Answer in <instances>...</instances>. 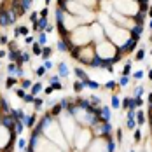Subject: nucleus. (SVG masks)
Returning <instances> with one entry per match:
<instances>
[{
    "instance_id": "nucleus-39",
    "label": "nucleus",
    "mask_w": 152,
    "mask_h": 152,
    "mask_svg": "<svg viewBox=\"0 0 152 152\" xmlns=\"http://www.w3.org/2000/svg\"><path fill=\"white\" fill-rule=\"evenodd\" d=\"M61 107H63V110H66V108H68V105H70V100H68V98H61Z\"/></svg>"
},
{
    "instance_id": "nucleus-47",
    "label": "nucleus",
    "mask_w": 152,
    "mask_h": 152,
    "mask_svg": "<svg viewBox=\"0 0 152 152\" xmlns=\"http://www.w3.org/2000/svg\"><path fill=\"white\" fill-rule=\"evenodd\" d=\"M21 60L23 61H30V54H28V53H21Z\"/></svg>"
},
{
    "instance_id": "nucleus-32",
    "label": "nucleus",
    "mask_w": 152,
    "mask_h": 152,
    "mask_svg": "<svg viewBox=\"0 0 152 152\" xmlns=\"http://www.w3.org/2000/svg\"><path fill=\"white\" fill-rule=\"evenodd\" d=\"M16 82H18V80H16V77H9V79H7V80H5V88H9V89H11V88H12V86H14Z\"/></svg>"
},
{
    "instance_id": "nucleus-38",
    "label": "nucleus",
    "mask_w": 152,
    "mask_h": 152,
    "mask_svg": "<svg viewBox=\"0 0 152 152\" xmlns=\"http://www.w3.org/2000/svg\"><path fill=\"white\" fill-rule=\"evenodd\" d=\"M21 86H23V89H30L31 88V80L30 79H25V80L21 82Z\"/></svg>"
},
{
    "instance_id": "nucleus-50",
    "label": "nucleus",
    "mask_w": 152,
    "mask_h": 152,
    "mask_svg": "<svg viewBox=\"0 0 152 152\" xmlns=\"http://www.w3.org/2000/svg\"><path fill=\"white\" fill-rule=\"evenodd\" d=\"M47 14H49V11H47V7H44L40 12H39V16H44V18H47Z\"/></svg>"
},
{
    "instance_id": "nucleus-19",
    "label": "nucleus",
    "mask_w": 152,
    "mask_h": 152,
    "mask_svg": "<svg viewBox=\"0 0 152 152\" xmlns=\"http://www.w3.org/2000/svg\"><path fill=\"white\" fill-rule=\"evenodd\" d=\"M14 128H16V133H18V135H21V133L25 131V122L21 121V119H16Z\"/></svg>"
},
{
    "instance_id": "nucleus-6",
    "label": "nucleus",
    "mask_w": 152,
    "mask_h": 152,
    "mask_svg": "<svg viewBox=\"0 0 152 152\" xmlns=\"http://www.w3.org/2000/svg\"><path fill=\"white\" fill-rule=\"evenodd\" d=\"M142 33H143V25H133L129 28V37H133V39H140Z\"/></svg>"
},
{
    "instance_id": "nucleus-46",
    "label": "nucleus",
    "mask_w": 152,
    "mask_h": 152,
    "mask_svg": "<svg viewBox=\"0 0 152 152\" xmlns=\"http://www.w3.org/2000/svg\"><path fill=\"white\" fill-rule=\"evenodd\" d=\"M51 86H53L54 91H61V89H63V86H61L60 82H54V84H51Z\"/></svg>"
},
{
    "instance_id": "nucleus-27",
    "label": "nucleus",
    "mask_w": 152,
    "mask_h": 152,
    "mask_svg": "<svg viewBox=\"0 0 152 152\" xmlns=\"http://www.w3.org/2000/svg\"><path fill=\"white\" fill-rule=\"evenodd\" d=\"M128 84H129V75H122L119 79V86L121 88H128Z\"/></svg>"
},
{
    "instance_id": "nucleus-43",
    "label": "nucleus",
    "mask_w": 152,
    "mask_h": 152,
    "mask_svg": "<svg viewBox=\"0 0 152 152\" xmlns=\"http://www.w3.org/2000/svg\"><path fill=\"white\" fill-rule=\"evenodd\" d=\"M135 96H142V94H143V88H142V86H138V88H135Z\"/></svg>"
},
{
    "instance_id": "nucleus-48",
    "label": "nucleus",
    "mask_w": 152,
    "mask_h": 152,
    "mask_svg": "<svg viewBox=\"0 0 152 152\" xmlns=\"http://www.w3.org/2000/svg\"><path fill=\"white\" fill-rule=\"evenodd\" d=\"M66 2H70V0H58V5L63 7V9H66Z\"/></svg>"
},
{
    "instance_id": "nucleus-59",
    "label": "nucleus",
    "mask_w": 152,
    "mask_h": 152,
    "mask_svg": "<svg viewBox=\"0 0 152 152\" xmlns=\"http://www.w3.org/2000/svg\"><path fill=\"white\" fill-rule=\"evenodd\" d=\"M147 12H149V16L152 18V5H149V9H147Z\"/></svg>"
},
{
    "instance_id": "nucleus-55",
    "label": "nucleus",
    "mask_w": 152,
    "mask_h": 152,
    "mask_svg": "<svg viewBox=\"0 0 152 152\" xmlns=\"http://www.w3.org/2000/svg\"><path fill=\"white\" fill-rule=\"evenodd\" d=\"M44 66H46L47 70H49V68H53V63H51L49 60H46V63H44Z\"/></svg>"
},
{
    "instance_id": "nucleus-30",
    "label": "nucleus",
    "mask_w": 152,
    "mask_h": 152,
    "mask_svg": "<svg viewBox=\"0 0 152 152\" xmlns=\"http://www.w3.org/2000/svg\"><path fill=\"white\" fill-rule=\"evenodd\" d=\"M40 53H42V46L39 42H33V54L35 56H40Z\"/></svg>"
},
{
    "instance_id": "nucleus-56",
    "label": "nucleus",
    "mask_w": 152,
    "mask_h": 152,
    "mask_svg": "<svg viewBox=\"0 0 152 152\" xmlns=\"http://www.w3.org/2000/svg\"><path fill=\"white\" fill-rule=\"evenodd\" d=\"M53 91H54V89H53V86H49V88H46V94H51Z\"/></svg>"
},
{
    "instance_id": "nucleus-61",
    "label": "nucleus",
    "mask_w": 152,
    "mask_h": 152,
    "mask_svg": "<svg viewBox=\"0 0 152 152\" xmlns=\"http://www.w3.org/2000/svg\"><path fill=\"white\" fill-rule=\"evenodd\" d=\"M5 56V51H0V58H4Z\"/></svg>"
},
{
    "instance_id": "nucleus-53",
    "label": "nucleus",
    "mask_w": 152,
    "mask_h": 152,
    "mask_svg": "<svg viewBox=\"0 0 152 152\" xmlns=\"http://www.w3.org/2000/svg\"><path fill=\"white\" fill-rule=\"evenodd\" d=\"M54 82H60V75H53L51 77V84H54Z\"/></svg>"
},
{
    "instance_id": "nucleus-21",
    "label": "nucleus",
    "mask_w": 152,
    "mask_h": 152,
    "mask_svg": "<svg viewBox=\"0 0 152 152\" xmlns=\"http://www.w3.org/2000/svg\"><path fill=\"white\" fill-rule=\"evenodd\" d=\"M74 72H75V75L79 77L80 80H86V79H89V77H88V72H84L82 68H75Z\"/></svg>"
},
{
    "instance_id": "nucleus-37",
    "label": "nucleus",
    "mask_w": 152,
    "mask_h": 152,
    "mask_svg": "<svg viewBox=\"0 0 152 152\" xmlns=\"http://www.w3.org/2000/svg\"><path fill=\"white\" fill-rule=\"evenodd\" d=\"M143 58H145V49H140V51L137 53V58H135V60H137V61H142Z\"/></svg>"
},
{
    "instance_id": "nucleus-16",
    "label": "nucleus",
    "mask_w": 152,
    "mask_h": 152,
    "mask_svg": "<svg viewBox=\"0 0 152 152\" xmlns=\"http://www.w3.org/2000/svg\"><path fill=\"white\" fill-rule=\"evenodd\" d=\"M21 58V53L18 49H9V60L11 61H18Z\"/></svg>"
},
{
    "instance_id": "nucleus-29",
    "label": "nucleus",
    "mask_w": 152,
    "mask_h": 152,
    "mask_svg": "<svg viewBox=\"0 0 152 152\" xmlns=\"http://www.w3.org/2000/svg\"><path fill=\"white\" fill-rule=\"evenodd\" d=\"M74 89H75L77 93H80V91H82V89H84V82H82L80 79H79V80H75V82H74Z\"/></svg>"
},
{
    "instance_id": "nucleus-63",
    "label": "nucleus",
    "mask_w": 152,
    "mask_h": 152,
    "mask_svg": "<svg viewBox=\"0 0 152 152\" xmlns=\"http://www.w3.org/2000/svg\"><path fill=\"white\" fill-rule=\"evenodd\" d=\"M151 133H152V122H151Z\"/></svg>"
},
{
    "instance_id": "nucleus-11",
    "label": "nucleus",
    "mask_w": 152,
    "mask_h": 152,
    "mask_svg": "<svg viewBox=\"0 0 152 152\" xmlns=\"http://www.w3.org/2000/svg\"><path fill=\"white\" fill-rule=\"evenodd\" d=\"M135 121H137L138 126H142V124L145 122V114H143L142 110H135Z\"/></svg>"
},
{
    "instance_id": "nucleus-28",
    "label": "nucleus",
    "mask_w": 152,
    "mask_h": 152,
    "mask_svg": "<svg viewBox=\"0 0 152 152\" xmlns=\"http://www.w3.org/2000/svg\"><path fill=\"white\" fill-rule=\"evenodd\" d=\"M121 74L122 75H129V74H131V61H126V65H124V68H122Z\"/></svg>"
},
{
    "instance_id": "nucleus-8",
    "label": "nucleus",
    "mask_w": 152,
    "mask_h": 152,
    "mask_svg": "<svg viewBox=\"0 0 152 152\" xmlns=\"http://www.w3.org/2000/svg\"><path fill=\"white\" fill-rule=\"evenodd\" d=\"M131 18H133V23H135V25H143V21H145V18H147V12H145V11H137Z\"/></svg>"
},
{
    "instance_id": "nucleus-14",
    "label": "nucleus",
    "mask_w": 152,
    "mask_h": 152,
    "mask_svg": "<svg viewBox=\"0 0 152 152\" xmlns=\"http://www.w3.org/2000/svg\"><path fill=\"white\" fill-rule=\"evenodd\" d=\"M21 121L25 122V126L31 128V126H33V122H35V115H26V114H25V115L21 117Z\"/></svg>"
},
{
    "instance_id": "nucleus-64",
    "label": "nucleus",
    "mask_w": 152,
    "mask_h": 152,
    "mask_svg": "<svg viewBox=\"0 0 152 152\" xmlns=\"http://www.w3.org/2000/svg\"><path fill=\"white\" fill-rule=\"evenodd\" d=\"M0 66H2V63H0Z\"/></svg>"
},
{
    "instance_id": "nucleus-13",
    "label": "nucleus",
    "mask_w": 152,
    "mask_h": 152,
    "mask_svg": "<svg viewBox=\"0 0 152 152\" xmlns=\"http://www.w3.org/2000/svg\"><path fill=\"white\" fill-rule=\"evenodd\" d=\"M122 108H137L135 107V98H124L122 100Z\"/></svg>"
},
{
    "instance_id": "nucleus-52",
    "label": "nucleus",
    "mask_w": 152,
    "mask_h": 152,
    "mask_svg": "<svg viewBox=\"0 0 152 152\" xmlns=\"http://www.w3.org/2000/svg\"><path fill=\"white\" fill-rule=\"evenodd\" d=\"M117 142H122V129H117Z\"/></svg>"
},
{
    "instance_id": "nucleus-45",
    "label": "nucleus",
    "mask_w": 152,
    "mask_h": 152,
    "mask_svg": "<svg viewBox=\"0 0 152 152\" xmlns=\"http://www.w3.org/2000/svg\"><path fill=\"white\" fill-rule=\"evenodd\" d=\"M37 19H39V12H31L30 14V21L31 23H37Z\"/></svg>"
},
{
    "instance_id": "nucleus-54",
    "label": "nucleus",
    "mask_w": 152,
    "mask_h": 152,
    "mask_svg": "<svg viewBox=\"0 0 152 152\" xmlns=\"http://www.w3.org/2000/svg\"><path fill=\"white\" fill-rule=\"evenodd\" d=\"M25 42H26V44H33L35 40H33V37H28V35H26V39H25Z\"/></svg>"
},
{
    "instance_id": "nucleus-18",
    "label": "nucleus",
    "mask_w": 152,
    "mask_h": 152,
    "mask_svg": "<svg viewBox=\"0 0 152 152\" xmlns=\"http://www.w3.org/2000/svg\"><path fill=\"white\" fill-rule=\"evenodd\" d=\"M137 5H138V11H145L147 12V9H149V0H137Z\"/></svg>"
},
{
    "instance_id": "nucleus-12",
    "label": "nucleus",
    "mask_w": 152,
    "mask_h": 152,
    "mask_svg": "<svg viewBox=\"0 0 152 152\" xmlns=\"http://www.w3.org/2000/svg\"><path fill=\"white\" fill-rule=\"evenodd\" d=\"M84 82V88L88 86V88H91V89H100V84H98V80H91V79H86V80H82Z\"/></svg>"
},
{
    "instance_id": "nucleus-36",
    "label": "nucleus",
    "mask_w": 152,
    "mask_h": 152,
    "mask_svg": "<svg viewBox=\"0 0 152 152\" xmlns=\"http://www.w3.org/2000/svg\"><path fill=\"white\" fill-rule=\"evenodd\" d=\"M31 4H33V0H21V5H23V9H25V11H28V9H30Z\"/></svg>"
},
{
    "instance_id": "nucleus-1",
    "label": "nucleus",
    "mask_w": 152,
    "mask_h": 152,
    "mask_svg": "<svg viewBox=\"0 0 152 152\" xmlns=\"http://www.w3.org/2000/svg\"><path fill=\"white\" fill-rule=\"evenodd\" d=\"M137 44H138V39L129 37L128 40H124L121 46L117 47V51H119V53H122V54H128V53H131V51H135V49H137Z\"/></svg>"
},
{
    "instance_id": "nucleus-58",
    "label": "nucleus",
    "mask_w": 152,
    "mask_h": 152,
    "mask_svg": "<svg viewBox=\"0 0 152 152\" xmlns=\"http://www.w3.org/2000/svg\"><path fill=\"white\" fill-rule=\"evenodd\" d=\"M9 49H16V42L12 40V42H9Z\"/></svg>"
},
{
    "instance_id": "nucleus-15",
    "label": "nucleus",
    "mask_w": 152,
    "mask_h": 152,
    "mask_svg": "<svg viewBox=\"0 0 152 152\" xmlns=\"http://www.w3.org/2000/svg\"><path fill=\"white\" fill-rule=\"evenodd\" d=\"M51 54H53V49L47 46H42V53H40V56H42V60H49L51 58Z\"/></svg>"
},
{
    "instance_id": "nucleus-25",
    "label": "nucleus",
    "mask_w": 152,
    "mask_h": 152,
    "mask_svg": "<svg viewBox=\"0 0 152 152\" xmlns=\"http://www.w3.org/2000/svg\"><path fill=\"white\" fill-rule=\"evenodd\" d=\"M117 88V82L115 80H107L105 82V89H108V91H114Z\"/></svg>"
},
{
    "instance_id": "nucleus-7",
    "label": "nucleus",
    "mask_w": 152,
    "mask_h": 152,
    "mask_svg": "<svg viewBox=\"0 0 152 152\" xmlns=\"http://www.w3.org/2000/svg\"><path fill=\"white\" fill-rule=\"evenodd\" d=\"M7 70H9V74H11V75H18V77H23V74H25V72H23V68H21L19 65H16L14 61L7 66Z\"/></svg>"
},
{
    "instance_id": "nucleus-42",
    "label": "nucleus",
    "mask_w": 152,
    "mask_h": 152,
    "mask_svg": "<svg viewBox=\"0 0 152 152\" xmlns=\"http://www.w3.org/2000/svg\"><path fill=\"white\" fill-rule=\"evenodd\" d=\"M145 75V72H143V70H138V72H135V74H133V79H142V77Z\"/></svg>"
},
{
    "instance_id": "nucleus-2",
    "label": "nucleus",
    "mask_w": 152,
    "mask_h": 152,
    "mask_svg": "<svg viewBox=\"0 0 152 152\" xmlns=\"http://www.w3.org/2000/svg\"><path fill=\"white\" fill-rule=\"evenodd\" d=\"M14 21H16V14L12 11H5V9L0 11V26H9Z\"/></svg>"
},
{
    "instance_id": "nucleus-33",
    "label": "nucleus",
    "mask_w": 152,
    "mask_h": 152,
    "mask_svg": "<svg viewBox=\"0 0 152 152\" xmlns=\"http://www.w3.org/2000/svg\"><path fill=\"white\" fill-rule=\"evenodd\" d=\"M33 103H35V110H40L42 105H44V100H42V98H35V100H33Z\"/></svg>"
},
{
    "instance_id": "nucleus-31",
    "label": "nucleus",
    "mask_w": 152,
    "mask_h": 152,
    "mask_svg": "<svg viewBox=\"0 0 152 152\" xmlns=\"http://www.w3.org/2000/svg\"><path fill=\"white\" fill-rule=\"evenodd\" d=\"M46 72H47V68L44 66V65H42V66H39V68H35V74H37L39 77H44V75H46Z\"/></svg>"
},
{
    "instance_id": "nucleus-22",
    "label": "nucleus",
    "mask_w": 152,
    "mask_h": 152,
    "mask_svg": "<svg viewBox=\"0 0 152 152\" xmlns=\"http://www.w3.org/2000/svg\"><path fill=\"white\" fill-rule=\"evenodd\" d=\"M37 42H39L40 46H46V44H47V35H46V33H42V31H39V37H37Z\"/></svg>"
},
{
    "instance_id": "nucleus-5",
    "label": "nucleus",
    "mask_w": 152,
    "mask_h": 152,
    "mask_svg": "<svg viewBox=\"0 0 152 152\" xmlns=\"http://www.w3.org/2000/svg\"><path fill=\"white\" fill-rule=\"evenodd\" d=\"M47 18H44V16H39V19H37V23H33V30L35 31H42L47 28Z\"/></svg>"
},
{
    "instance_id": "nucleus-9",
    "label": "nucleus",
    "mask_w": 152,
    "mask_h": 152,
    "mask_svg": "<svg viewBox=\"0 0 152 152\" xmlns=\"http://www.w3.org/2000/svg\"><path fill=\"white\" fill-rule=\"evenodd\" d=\"M112 114H110V108L108 107H102V112H100V121H110Z\"/></svg>"
},
{
    "instance_id": "nucleus-3",
    "label": "nucleus",
    "mask_w": 152,
    "mask_h": 152,
    "mask_svg": "<svg viewBox=\"0 0 152 152\" xmlns=\"http://www.w3.org/2000/svg\"><path fill=\"white\" fill-rule=\"evenodd\" d=\"M93 56H94V53H93V47H88L86 51H84V47H80V53H79V58H77V60L80 61L82 65H88V66H89V63H91Z\"/></svg>"
},
{
    "instance_id": "nucleus-23",
    "label": "nucleus",
    "mask_w": 152,
    "mask_h": 152,
    "mask_svg": "<svg viewBox=\"0 0 152 152\" xmlns=\"http://www.w3.org/2000/svg\"><path fill=\"white\" fill-rule=\"evenodd\" d=\"M107 151H115V143H114V138L110 137H107Z\"/></svg>"
},
{
    "instance_id": "nucleus-20",
    "label": "nucleus",
    "mask_w": 152,
    "mask_h": 152,
    "mask_svg": "<svg viewBox=\"0 0 152 152\" xmlns=\"http://www.w3.org/2000/svg\"><path fill=\"white\" fill-rule=\"evenodd\" d=\"M31 94H33V96H37V94H39V93L42 91V84H40V82H35V84H31Z\"/></svg>"
},
{
    "instance_id": "nucleus-17",
    "label": "nucleus",
    "mask_w": 152,
    "mask_h": 152,
    "mask_svg": "<svg viewBox=\"0 0 152 152\" xmlns=\"http://www.w3.org/2000/svg\"><path fill=\"white\" fill-rule=\"evenodd\" d=\"M61 110H63L61 103H58V105H53V108H51V115H53V117H60V115H61Z\"/></svg>"
},
{
    "instance_id": "nucleus-24",
    "label": "nucleus",
    "mask_w": 152,
    "mask_h": 152,
    "mask_svg": "<svg viewBox=\"0 0 152 152\" xmlns=\"http://www.w3.org/2000/svg\"><path fill=\"white\" fill-rule=\"evenodd\" d=\"M135 126H137L135 117H128V121H126V129H135Z\"/></svg>"
},
{
    "instance_id": "nucleus-10",
    "label": "nucleus",
    "mask_w": 152,
    "mask_h": 152,
    "mask_svg": "<svg viewBox=\"0 0 152 152\" xmlns=\"http://www.w3.org/2000/svg\"><path fill=\"white\" fill-rule=\"evenodd\" d=\"M58 72H60V77H66L70 74V70H68V65L66 63H58Z\"/></svg>"
},
{
    "instance_id": "nucleus-26",
    "label": "nucleus",
    "mask_w": 152,
    "mask_h": 152,
    "mask_svg": "<svg viewBox=\"0 0 152 152\" xmlns=\"http://www.w3.org/2000/svg\"><path fill=\"white\" fill-rule=\"evenodd\" d=\"M16 35H28V28L26 26H18L14 31V37Z\"/></svg>"
},
{
    "instance_id": "nucleus-40",
    "label": "nucleus",
    "mask_w": 152,
    "mask_h": 152,
    "mask_svg": "<svg viewBox=\"0 0 152 152\" xmlns=\"http://www.w3.org/2000/svg\"><path fill=\"white\" fill-rule=\"evenodd\" d=\"M18 147H19V149H26V140H25V138H19V140H18Z\"/></svg>"
},
{
    "instance_id": "nucleus-44",
    "label": "nucleus",
    "mask_w": 152,
    "mask_h": 152,
    "mask_svg": "<svg viewBox=\"0 0 152 152\" xmlns=\"http://www.w3.org/2000/svg\"><path fill=\"white\" fill-rule=\"evenodd\" d=\"M89 100H91V105H100V98H98V96H91V98H89Z\"/></svg>"
},
{
    "instance_id": "nucleus-41",
    "label": "nucleus",
    "mask_w": 152,
    "mask_h": 152,
    "mask_svg": "<svg viewBox=\"0 0 152 152\" xmlns=\"http://www.w3.org/2000/svg\"><path fill=\"white\" fill-rule=\"evenodd\" d=\"M23 100H25V102H26V103H33V100H35V96H33V94H25V98H23Z\"/></svg>"
},
{
    "instance_id": "nucleus-35",
    "label": "nucleus",
    "mask_w": 152,
    "mask_h": 152,
    "mask_svg": "<svg viewBox=\"0 0 152 152\" xmlns=\"http://www.w3.org/2000/svg\"><path fill=\"white\" fill-rule=\"evenodd\" d=\"M58 49H60L61 53H65V51H68V46H66V42H65L63 39H61L60 42H58Z\"/></svg>"
},
{
    "instance_id": "nucleus-51",
    "label": "nucleus",
    "mask_w": 152,
    "mask_h": 152,
    "mask_svg": "<svg viewBox=\"0 0 152 152\" xmlns=\"http://www.w3.org/2000/svg\"><path fill=\"white\" fill-rule=\"evenodd\" d=\"M16 94H18L19 98H25V94H26V93H25V89H18V91H16Z\"/></svg>"
},
{
    "instance_id": "nucleus-49",
    "label": "nucleus",
    "mask_w": 152,
    "mask_h": 152,
    "mask_svg": "<svg viewBox=\"0 0 152 152\" xmlns=\"http://www.w3.org/2000/svg\"><path fill=\"white\" fill-rule=\"evenodd\" d=\"M140 138H142V131L137 129V131H135V142H140Z\"/></svg>"
},
{
    "instance_id": "nucleus-62",
    "label": "nucleus",
    "mask_w": 152,
    "mask_h": 152,
    "mask_svg": "<svg viewBox=\"0 0 152 152\" xmlns=\"http://www.w3.org/2000/svg\"><path fill=\"white\" fill-rule=\"evenodd\" d=\"M149 26H151V30H152V19H151V23H149Z\"/></svg>"
},
{
    "instance_id": "nucleus-34",
    "label": "nucleus",
    "mask_w": 152,
    "mask_h": 152,
    "mask_svg": "<svg viewBox=\"0 0 152 152\" xmlns=\"http://www.w3.org/2000/svg\"><path fill=\"white\" fill-rule=\"evenodd\" d=\"M112 107H114V108H119V107H121V102H119V96H117V94L112 96Z\"/></svg>"
},
{
    "instance_id": "nucleus-57",
    "label": "nucleus",
    "mask_w": 152,
    "mask_h": 152,
    "mask_svg": "<svg viewBox=\"0 0 152 152\" xmlns=\"http://www.w3.org/2000/svg\"><path fill=\"white\" fill-rule=\"evenodd\" d=\"M0 42H2V44H5V42H7V37H5V35H2V37H0Z\"/></svg>"
},
{
    "instance_id": "nucleus-60",
    "label": "nucleus",
    "mask_w": 152,
    "mask_h": 152,
    "mask_svg": "<svg viewBox=\"0 0 152 152\" xmlns=\"http://www.w3.org/2000/svg\"><path fill=\"white\" fill-rule=\"evenodd\" d=\"M147 75H149V79L152 80V68H149V74H147Z\"/></svg>"
},
{
    "instance_id": "nucleus-4",
    "label": "nucleus",
    "mask_w": 152,
    "mask_h": 152,
    "mask_svg": "<svg viewBox=\"0 0 152 152\" xmlns=\"http://www.w3.org/2000/svg\"><path fill=\"white\" fill-rule=\"evenodd\" d=\"M14 124H16V119L12 114H2V117H0V126H4V128H7L9 131H12L14 129Z\"/></svg>"
}]
</instances>
